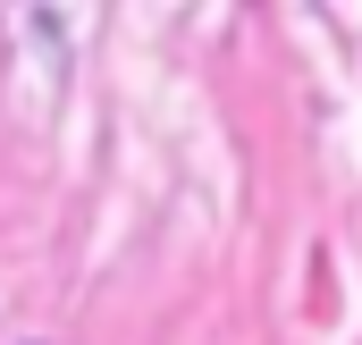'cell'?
Segmentation results:
<instances>
[]
</instances>
